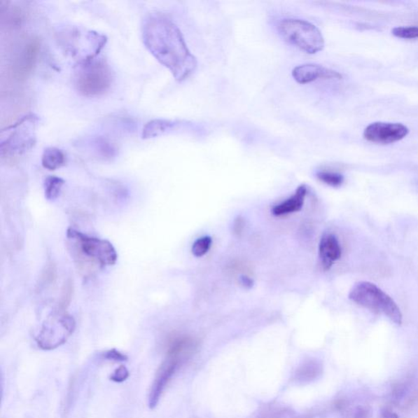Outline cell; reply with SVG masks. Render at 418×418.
Masks as SVG:
<instances>
[{"mask_svg":"<svg viewBox=\"0 0 418 418\" xmlns=\"http://www.w3.org/2000/svg\"><path fill=\"white\" fill-rule=\"evenodd\" d=\"M141 31L146 48L176 81H183L193 75L197 60L186 46L180 29L169 18L157 13L147 15Z\"/></svg>","mask_w":418,"mask_h":418,"instance_id":"cell-1","label":"cell"},{"mask_svg":"<svg viewBox=\"0 0 418 418\" xmlns=\"http://www.w3.org/2000/svg\"><path fill=\"white\" fill-rule=\"evenodd\" d=\"M67 237L72 256L82 272H92L116 263L118 254L110 241L93 237L74 228L67 230Z\"/></svg>","mask_w":418,"mask_h":418,"instance_id":"cell-2","label":"cell"},{"mask_svg":"<svg viewBox=\"0 0 418 418\" xmlns=\"http://www.w3.org/2000/svg\"><path fill=\"white\" fill-rule=\"evenodd\" d=\"M114 76L106 61L97 56L86 57L74 73V83L78 92L87 97L104 95L110 90Z\"/></svg>","mask_w":418,"mask_h":418,"instance_id":"cell-3","label":"cell"},{"mask_svg":"<svg viewBox=\"0 0 418 418\" xmlns=\"http://www.w3.org/2000/svg\"><path fill=\"white\" fill-rule=\"evenodd\" d=\"M349 298L371 312L384 314L397 326H401L403 316L400 309L394 300L376 284L366 281L356 284L349 293Z\"/></svg>","mask_w":418,"mask_h":418,"instance_id":"cell-4","label":"cell"},{"mask_svg":"<svg viewBox=\"0 0 418 418\" xmlns=\"http://www.w3.org/2000/svg\"><path fill=\"white\" fill-rule=\"evenodd\" d=\"M278 31L285 41L308 54H316L324 48L321 32L305 20L284 19L278 24Z\"/></svg>","mask_w":418,"mask_h":418,"instance_id":"cell-5","label":"cell"},{"mask_svg":"<svg viewBox=\"0 0 418 418\" xmlns=\"http://www.w3.org/2000/svg\"><path fill=\"white\" fill-rule=\"evenodd\" d=\"M75 319L64 309H57L43 323L36 337L39 348L51 351L63 345L76 330Z\"/></svg>","mask_w":418,"mask_h":418,"instance_id":"cell-6","label":"cell"},{"mask_svg":"<svg viewBox=\"0 0 418 418\" xmlns=\"http://www.w3.org/2000/svg\"><path fill=\"white\" fill-rule=\"evenodd\" d=\"M36 117L27 116L18 124L11 127L14 130L12 135L1 145L2 155L13 156L22 155L27 150L32 148L36 142Z\"/></svg>","mask_w":418,"mask_h":418,"instance_id":"cell-7","label":"cell"},{"mask_svg":"<svg viewBox=\"0 0 418 418\" xmlns=\"http://www.w3.org/2000/svg\"><path fill=\"white\" fill-rule=\"evenodd\" d=\"M410 134V130L399 123L376 122L368 125L363 137L372 144H391L401 141Z\"/></svg>","mask_w":418,"mask_h":418,"instance_id":"cell-8","label":"cell"},{"mask_svg":"<svg viewBox=\"0 0 418 418\" xmlns=\"http://www.w3.org/2000/svg\"><path fill=\"white\" fill-rule=\"evenodd\" d=\"M183 362L180 358L167 354L165 360L157 371L154 382L152 383L148 398L150 409L153 410L158 405L166 386Z\"/></svg>","mask_w":418,"mask_h":418,"instance_id":"cell-9","label":"cell"},{"mask_svg":"<svg viewBox=\"0 0 418 418\" xmlns=\"http://www.w3.org/2000/svg\"><path fill=\"white\" fill-rule=\"evenodd\" d=\"M292 76L295 81L301 85L313 83L319 80L341 81L340 73L316 64H305L293 69Z\"/></svg>","mask_w":418,"mask_h":418,"instance_id":"cell-10","label":"cell"},{"mask_svg":"<svg viewBox=\"0 0 418 418\" xmlns=\"http://www.w3.org/2000/svg\"><path fill=\"white\" fill-rule=\"evenodd\" d=\"M342 247L335 235L326 233L319 245V255L324 270H329L342 257Z\"/></svg>","mask_w":418,"mask_h":418,"instance_id":"cell-11","label":"cell"},{"mask_svg":"<svg viewBox=\"0 0 418 418\" xmlns=\"http://www.w3.org/2000/svg\"><path fill=\"white\" fill-rule=\"evenodd\" d=\"M307 195V188L306 185L300 186L295 191L292 197L284 200V202L275 205L272 209V214L274 216H280L296 213L303 207L305 199Z\"/></svg>","mask_w":418,"mask_h":418,"instance_id":"cell-12","label":"cell"},{"mask_svg":"<svg viewBox=\"0 0 418 418\" xmlns=\"http://www.w3.org/2000/svg\"><path fill=\"white\" fill-rule=\"evenodd\" d=\"M66 155L56 147H49L44 150L42 155V165L44 169L54 171L62 168L66 164Z\"/></svg>","mask_w":418,"mask_h":418,"instance_id":"cell-13","label":"cell"},{"mask_svg":"<svg viewBox=\"0 0 418 418\" xmlns=\"http://www.w3.org/2000/svg\"><path fill=\"white\" fill-rule=\"evenodd\" d=\"M174 124L173 122L165 120H152L147 124L142 132V137L144 139H153V137H158L165 132L171 129L174 127Z\"/></svg>","mask_w":418,"mask_h":418,"instance_id":"cell-14","label":"cell"},{"mask_svg":"<svg viewBox=\"0 0 418 418\" xmlns=\"http://www.w3.org/2000/svg\"><path fill=\"white\" fill-rule=\"evenodd\" d=\"M65 181L56 176H49L44 180V195L49 201H53L59 197Z\"/></svg>","mask_w":418,"mask_h":418,"instance_id":"cell-15","label":"cell"},{"mask_svg":"<svg viewBox=\"0 0 418 418\" xmlns=\"http://www.w3.org/2000/svg\"><path fill=\"white\" fill-rule=\"evenodd\" d=\"M316 176L322 183L333 186V188H338L342 185L344 181V176L340 174L334 173V172L319 171Z\"/></svg>","mask_w":418,"mask_h":418,"instance_id":"cell-16","label":"cell"},{"mask_svg":"<svg viewBox=\"0 0 418 418\" xmlns=\"http://www.w3.org/2000/svg\"><path fill=\"white\" fill-rule=\"evenodd\" d=\"M213 239L210 236H204V237L196 239L191 248V252L196 258L203 257L207 253L211 248Z\"/></svg>","mask_w":418,"mask_h":418,"instance_id":"cell-17","label":"cell"},{"mask_svg":"<svg viewBox=\"0 0 418 418\" xmlns=\"http://www.w3.org/2000/svg\"><path fill=\"white\" fill-rule=\"evenodd\" d=\"M393 36L397 38L412 39L418 38V27H400L392 29Z\"/></svg>","mask_w":418,"mask_h":418,"instance_id":"cell-18","label":"cell"},{"mask_svg":"<svg viewBox=\"0 0 418 418\" xmlns=\"http://www.w3.org/2000/svg\"><path fill=\"white\" fill-rule=\"evenodd\" d=\"M318 368L319 366L316 365V363L312 365V363H309L307 365L304 366V368H302L301 372L299 373L300 377H301L303 380L312 379V378L317 375V373L319 372Z\"/></svg>","mask_w":418,"mask_h":418,"instance_id":"cell-19","label":"cell"},{"mask_svg":"<svg viewBox=\"0 0 418 418\" xmlns=\"http://www.w3.org/2000/svg\"><path fill=\"white\" fill-rule=\"evenodd\" d=\"M129 377L130 372L127 370V368L124 365H121L113 372V375L111 376V380L120 383L126 381Z\"/></svg>","mask_w":418,"mask_h":418,"instance_id":"cell-20","label":"cell"},{"mask_svg":"<svg viewBox=\"0 0 418 418\" xmlns=\"http://www.w3.org/2000/svg\"><path fill=\"white\" fill-rule=\"evenodd\" d=\"M103 358L107 361H112L116 362L126 361L127 360V356L125 354L117 351L116 349H111V350L106 351L103 354Z\"/></svg>","mask_w":418,"mask_h":418,"instance_id":"cell-21","label":"cell"},{"mask_svg":"<svg viewBox=\"0 0 418 418\" xmlns=\"http://www.w3.org/2000/svg\"><path fill=\"white\" fill-rule=\"evenodd\" d=\"M244 220L242 216H238L234 221L233 230L235 235H240L244 228Z\"/></svg>","mask_w":418,"mask_h":418,"instance_id":"cell-22","label":"cell"},{"mask_svg":"<svg viewBox=\"0 0 418 418\" xmlns=\"http://www.w3.org/2000/svg\"><path fill=\"white\" fill-rule=\"evenodd\" d=\"M240 281L245 288H250L253 286V280L247 277V275H242V277H240Z\"/></svg>","mask_w":418,"mask_h":418,"instance_id":"cell-23","label":"cell"},{"mask_svg":"<svg viewBox=\"0 0 418 418\" xmlns=\"http://www.w3.org/2000/svg\"><path fill=\"white\" fill-rule=\"evenodd\" d=\"M381 418H399V417H398L397 414H394V412L386 410V411L382 412Z\"/></svg>","mask_w":418,"mask_h":418,"instance_id":"cell-24","label":"cell"}]
</instances>
